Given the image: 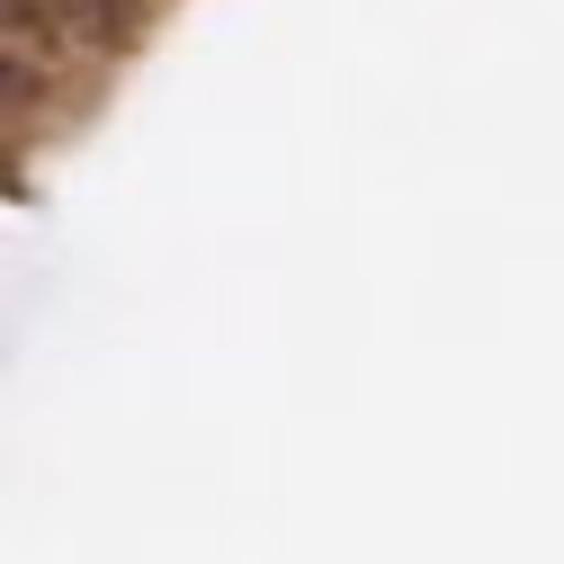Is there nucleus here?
<instances>
[{
    "label": "nucleus",
    "mask_w": 564,
    "mask_h": 564,
    "mask_svg": "<svg viewBox=\"0 0 564 564\" xmlns=\"http://www.w3.org/2000/svg\"><path fill=\"white\" fill-rule=\"evenodd\" d=\"M54 28H73L82 45H144V0H45Z\"/></svg>",
    "instance_id": "nucleus-1"
}]
</instances>
